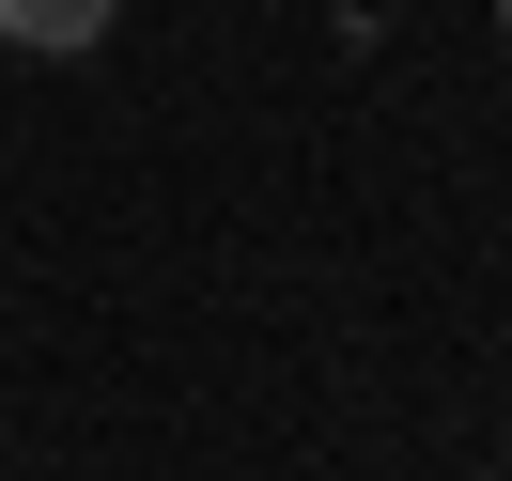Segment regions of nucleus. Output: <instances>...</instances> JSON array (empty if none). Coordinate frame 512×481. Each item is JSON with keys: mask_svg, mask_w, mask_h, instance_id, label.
<instances>
[{"mask_svg": "<svg viewBox=\"0 0 512 481\" xmlns=\"http://www.w3.org/2000/svg\"><path fill=\"white\" fill-rule=\"evenodd\" d=\"M497 16H512V0H497Z\"/></svg>", "mask_w": 512, "mask_h": 481, "instance_id": "2", "label": "nucleus"}, {"mask_svg": "<svg viewBox=\"0 0 512 481\" xmlns=\"http://www.w3.org/2000/svg\"><path fill=\"white\" fill-rule=\"evenodd\" d=\"M109 16H125V0H0V32H16V47H94Z\"/></svg>", "mask_w": 512, "mask_h": 481, "instance_id": "1", "label": "nucleus"}]
</instances>
